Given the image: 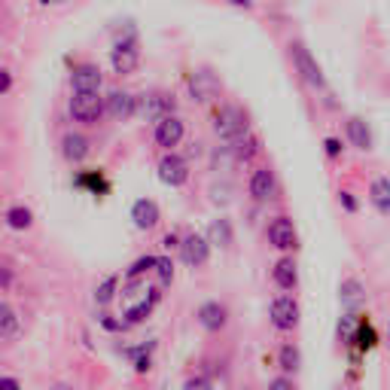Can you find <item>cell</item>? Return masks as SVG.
Instances as JSON below:
<instances>
[{"instance_id": "30", "label": "cell", "mask_w": 390, "mask_h": 390, "mask_svg": "<svg viewBox=\"0 0 390 390\" xmlns=\"http://www.w3.org/2000/svg\"><path fill=\"white\" fill-rule=\"evenodd\" d=\"M360 299H363V287H360V281L347 278V281L342 283V302H345V305H357Z\"/></svg>"}, {"instance_id": "1", "label": "cell", "mask_w": 390, "mask_h": 390, "mask_svg": "<svg viewBox=\"0 0 390 390\" xmlns=\"http://www.w3.org/2000/svg\"><path fill=\"white\" fill-rule=\"evenodd\" d=\"M67 110H70V119L80 122V125H98V122H101V116L107 113V110H104L101 91H74Z\"/></svg>"}, {"instance_id": "11", "label": "cell", "mask_w": 390, "mask_h": 390, "mask_svg": "<svg viewBox=\"0 0 390 390\" xmlns=\"http://www.w3.org/2000/svg\"><path fill=\"white\" fill-rule=\"evenodd\" d=\"M138 110L144 113L147 119L159 122L165 116H174V95H165V91H153V95H140L138 98Z\"/></svg>"}, {"instance_id": "20", "label": "cell", "mask_w": 390, "mask_h": 390, "mask_svg": "<svg viewBox=\"0 0 390 390\" xmlns=\"http://www.w3.org/2000/svg\"><path fill=\"white\" fill-rule=\"evenodd\" d=\"M347 140H351L357 150H363V153L372 150V131H369V125L363 122V119H357V116L347 119Z\"/></svg>"}, {"instance_id": "19", "label": "cell", "mask_w": 390, "mask_h": 390, "mask_svg": "<svg viewBox=\"0 0 390 390\" xmlns=\"http://www.w3.org/2000/svg\"><path fill=\"white\" fill-rule=\"evenodd\" d=\"M369 202L378 214L390 217V177H375L372 186H369Z\"/></svg>"}, {"instance_id": "42", "label": "cell", "mask_w": 390, "mask_h": 390, "mask_svg": "<svg viewBox=\"0 0 390 390\" xmlns=\"http://www.w3.org/2000/svg\"><path fill=\"white\" fill-rule=\"evenodd\" d=\"M52 390H74V387H70V384H55Z\"/></svg>"}, {"instance_id": "31", "label": "cell", "mask_w": 390, "mask_h": 390, "mask_svg": "<svg viewBox=\"0 0 390 390\" xmlns=\"http://www.w3.org/2000/svg\"><path fill=\"white\" fill-rule=\"evenodd\" d=\"M153 272L159 274L162 283H171V281H174V262L168 259V257H159V259H155V268H153Z\"/></svg>"}, {"instance_id": "15", "label": "cell", "mask_w": 390, "mask_h": 390, "mask_svg": "<svg viewBox=\"0 0 390 390\" xmlns=\"http://www.w3.org/2000/svg\"><path fill=\"white\" fill-rule=\"evenodd\" d=\"M70 86L74 91H101V70L98 65H76L74 74H70Z\"/></svg>"}, {"instance_id": "33", "label": "cell", "mask_w": 390, "mask_h": 390, "mask_svg": "<svg viewBox=\"0 0 390 390\" xmlns=\"http://www.w3.org/2000/svg\"><path fill=\"white\" fill-rule=\"evenodd\" d=\"M101 326H104L107 332H125V329H129V323H125V321H116L113 314H101Z\"/></svg>"}, {"instance_id": "17", "label": "cell", "mask_w": 390, "mask_h": 390, "mask_svg": "<svg viewBox=\"0 0 390 390\" xmlns=\"http://www.w3.org/2000/svg\"><path fill=\"white\" fill-rule=\"evenodd\" d=\"M91 153V144H89V138L86 134H76V131H70L61 138V155L70 162V165H80L83 159Z\"/></svg>"}, {"instance_id": "32", "label": "cell", "mask_w": 390, "mask_h": 390, "mask_svg": "<svg viewBox=\"0 0 390 390\" xmlns=\"http://www.w3.org/2000/svg\"><path fill=\"white\" fill-rule=\"evenodd\" d=\"M183 390H214V381H210L208 375H189V378L183 381Z\"/></svg>"}, {"instance_id": "3", "label": "cell", "mask_w": 390, "mask_h": 390, "mask_svg": "<svg viewBox=\"0 0 390 390\" xmlns=\"http://www.w3.org/2000/svg\"><path fill=\"white\" fill-rule=\"evenodd\" d=\"M290 58H293L296 74H299L311 89H326V76H323L321 65H317V58H314V55H311L302 43H293V46H290Z\"/></svg>"}, {"instance_id": "18", "label": "cell", "mask_w": 390, "mask_h": 390, "mask_svg": "<svg viewBox=\"0 0 390 390\" xmlns=\"http://www.w3.org/2000/svg\"><path fill=\"white\" fill-rule=\"evenodd\" d=\"M272 281H274V287L283 290V293L296 290V283H299V268H296V259H293V257H283V259L274 262Z\"/></svg>"}, {"instance_id": "7", "label": "cell", "mask_w": 390, "mask_h": 390, "mask_svg": "<svg viewBox=\"0 0 390 390\" xmlns=\"http://www.w3.org/2000/svg\"><path fill=\"white\" fill-rule=\"evenodd\" d=\"M183 138H186V125H183L180 116H165L155 122L153 140H155V147H162L165 153H174V147H180Z\"/></svg>"}, {"instance_id": "9", "label": "cell", "mask_w": 390, "mask_h": 390, "mask_svg": "<svg viewBox=\"0 0 390 390\" xmlns=\"http://www.w3.org/2000/svg\"><path fill=\"white\" fill-rule=\"evenodd\" d=\"M195 321L204 332H223L226 323H229V308L223 302L210 299V302H202L195 311Z\"/></svg>"}, {"instance_id": "14", "label": "cell", "mask_w": 390, "mask_h": 390, "mask_svg": "<svg viewBox=\"0 0 390 390\" xmlns=\"http://www.w3.org/2000/svg\"><path fill=\"white\" fill-rule=\"evenodd\" d=\"M131 219H134V226L138 229H155L159 226V219H162V210H159V204L153 202V198H138V202L131 204Z\"/></svg>"}, {"instance_id": "10", "label": "cell", "mask_w": 390, "mask_h": 390, "mask_svg": "<svg viewBox=\"0 0 390 390\" xmlns=\"http://www.w3.org/2000/svg\"><path fill=\"white\" fill-rule=\"evenodd\" d=\"M180 253L189 268H202V266H208V259H210V241L204 235H198V232H193V235L180 238Z\"/></svg>"}, {"instance_id": "6", "label": "cell", "mask_w": 390, "mask_h": 390, "mask_svg": "<svg viewBox=\"0 0 390 390\" xmlns=\"http://www.w3.org/2000/svg\"><path fill=\"white\" fill-rule=\"evenodd\" d=\"M268 244L281 253H293L299 247V232H296L293 219L290 217H274L268 223Z\"/></svg>"}, {"instance_id": "23", "label": "cell", "mask_w": 390, "mask_h": 390, "mask_svg": "<svg viewBox=\"0 0 390 390\" xmlns=\"http://www.w3.org/2000/svg\"><path fill=\"white\" fill-rule=\"evenodd\" d=\"M6 226L10 229H16V232H28L34 226V214H31V208H25V204H12V208H6Z\"/></svg>"}, {"instance_id": "27", "label": "cell", "mask_w": 390, "mask_h": 390, "mask_svg": "<svg viewBox=\"0 0 390 390\" xmlns=\"http://www.w3.org/2000/svg\"><path fill=\"white\" fill-rule=\"evenodd\" d=\"M155 259H159V257H140V259H134L131 266H129V272H125V283H134L138 278H144L147 272H153Z\"/></svg>"}, {"instance_id": "39", "label": "cell", "mask_w": 390, "mask_h": 390, "mask_svg": "<svg viewBox=\"0 0 390 390\" xmlns=\"http://www.w3.org/2000/svg\"><path fill=\"white\" fill-rule=\"evenodd\" d=\"M10 89H12V74L6 67H0V95H6Z\"/></svg>"}, {"instance_id": "28", "label": "cell", "mask_w": 390, "mask_h": 390, "mask_svg": "<svg viewBox=\"0 0 390 390\" xmlns=\"http://www.w3.org/2000/svg\"><path fill=\"white\" fill-rule=\"evenodd\" d=\"M210 244H219V247H229L232 244L229 219H217V223L210 226Z\"/></svg>"}, {"instance_id": "16", "label": "cell", "mask_w": 390, "mask_h": 390, "mask_svg": "<svg viewBox=\"0 0 390 390\" xmlns=\"http://www.w3.org/2000/svg\"><path fill=\"white\" fill-rule=\"evenodd\" d=\"M274 193H278L274 171L272 168H257L250 177V195L257 198V202H268V198H274Z\"/></svg>"}, {"instance_id": "2", "label": "cell", "mask_w": 390, "mask_h": 390, "mask_svg": "<svg viewBox=\"0 0 390 390\" xmlns=\"http://www.w3.org/2000/svg\"><path fill=\"white\" fill-rule=\"evenodd\" d=\"M214 131L226 144H235L244 134H250V125H247V113L241 107H223L214 116Z\"/></svg>"}, {"instance_id": "41", "label": "cell", "mask_w": 390, "mask_h": 390, "mask_svg": "<svg viewBox=\"0 0 390 390\" xmlns=\"http://www.w3.org/2000/svg\"><path fill=\"white\" fill-rule=\"evenodd\" d=\"M232 3H235V6H244V10H250V6H253L250 0H232Z\"/></svg>"}, {"instance_id": "22", "label": "cell", "mask_w": 390, "mask_h": 390, "mask_svg": "<svg viewBox=\"0 0 390 390\" xmlns=\"http://www.w3.org/2000/svg\"><path fill=\"white\" fill-rule=\"evenodd\" d=\"M19 329H22V321H19L16 308L6 305V302H0V338L12 342V338L19 336Z\"/></svg>"}, {"instance_id": "38", "label": "cell", "mask_w": 390, "mask_h": 390, "mask_svg": "<svg viewBox=\"0 0 390 390\" xmlns=\"http://www.w3.org/2000/svg\"><path fill=\"white\" fill-rule=\"evenodd\" d=\"M0 390H22V381L16 375H0Z\"/></svg>"}, {"instance_id": "8", "label": "cell", "mask_w": 390, "mask_h": 390, "mask_svg": "<svg viewBox=\"0 0 390 390\" xmlns=\"http://www.w3.org/2000/svg\"><path fill=\"white\" fill-rule=\"evenodd\" d=\"M159 180L171 189H180L189 180V162L177 153H165L159 159Z\"/></svg>"}, {"instance_id": "24", "label": "cell", "mask_w": 390, "mask_h": 390, "mask_svg": "<svg viewBox=\"0 0 390 390\" xmlns=\"http://www.w3.org/2000/svg\"><path fill=\"white\" fill-rule=\"evenodd\" d=\"M153 347H155V342H147V345H138V347H129V357H131V366H134V372L138 375H147L153 369Z\"/></svg>"}, {"instance_id": "37", "label": "cell", "mask_w": 390, "mask_h": 390, "mask_svg": "<svg viewBox=\"0 0 390 390\" xmlns=\"http://www.w3.org/2000/svg\"><path fill=\"white\" fill-rule=\"evenodd\" d=\"M338 202H342V208L347 210V214H357V198H354V193H338Z\"/></svg>"}, {"instance_id": "25", "label": "cell", "mask_w": 390, "mask_h": 390, "mask_svg": "<svg viewBox=\"0 0 390 390\" xmlns=\"http://www.w3.org/2000/svg\"><path fill=\"white\" fill-rule=\"evenodd\" d=\"M116 290H119V274H107V278L98 283V290H95V302L101 305V308H107V305L116 299Z\"/></svg>"}, {"instance_id": "4", "label": "cell", "mask_w": 390, "mask_h": 390, "mask_svg": "<svg viewBox=\"0 0 390 390\" xmlns=\"http://www.w3.org/2000/svg\"><path fill=\"white\" fill-rule=\"evenodd\" d=\"M299 302L293 299V296H274L272 299V308H268V317H272V326L281 332H293L296 326H299Z\"/></svg>"}, {"instance_id": "36", "label": "cell", "mask_w": 390, "mask_h": 390, "mask_svg": "<svg viewBox=\"0 0 390 390\" xmlns=\"http://www.w3.org/2000/svg\"><path fill=\"white\" fill-rule=\"evenodd\" d=\"M12 281H16V274H12L10 266H0V293H10Z\"/></svg>"}, {"instance_id": "35", "label": "cell", "mask_w": 390, "mask_h": 390, "mask_svg": "<svg viewBox=\"0 0 390 390\" xmlns=\"http://www.w3.org/2000/svg\"><path fill=\"white\" fill-rule=\"evenodd\" d=\"M342 150H345V147H342V140H338V138H326V140H323V153L329 155V159H338V155H342Z\"/></svg>"}, {"instance_id": "12", "label": "cell", "mask_w": 390, "mask_h": 390, "mask_svg": "<svg viewBox=\"0 0 390 390\" xmlns=\"http://www.w3.org/2000/svg\"><path fill=\"white\" fill-rule=\"evenodd\" d=\"M104 110L110 113L113 119H119V122H125V119H131L134 113H138V98L129 95V91H110L107 98H104Z\"/></svg>"}, {"instance_id": "26", "label": "cell", "mask_w": 390, "mask_h": 390, "mask_svg": "<svg viewBox=\"0 0 390 390\" xmlns=\"http://www.w3.org/2000/svg\"><path fill=\"white\" fill-rule=\"evenodd\" d=\"M76 186H86V189H91V195H98V193H107L110 183L104 180L101 171H83L76 177Z\"/></svg>"}, {"instance_id": "29", "label": "cell", "mask_w": 390, "mask_h": 390, "mask_svg": "<svg viewBox=\"0 0 390 390\" xmlns=\"http://www.w3.org/2000/svg\"><path fill=\"white\" fill-rule=\"evenodd\" d=\"M354 342H357L360 351H369V347L375 345V332H372V323L369 321H360L357 323V336H354Z\"/></svg>"}, {"instance_id": "13", "label": "cell", "mask_w": 390, "mask_h": 390, "mask_svg": "<svg viewBox=\"0 0 390 390\" xmlns=\"http://www.w3.org/2000/svg\"><path fill=\"white\" fill-rule=\"evenodd\" d=\"M159 299H162L159 287H150V290H147V296H144V299H138L134 305H129V308H125V323H129V326L144 323L147 317L153 314V308H155V305H159Z\"/></svg>"}, {"instance_id": "34", "label": "cell", "mask_w": 390, "mask_h": 390, "mask_svg": "<svg viewBox=\"0 0 390 390\" xmlns=\"http://www.w3.org/2000/svg\"><path fill=\"white\" fill-rule=\"evenodd\" d=\"M266 390H296V381L290 378V375H278V378L268 381Z\"/></svg>"}, {"instance_id": "21", "label": "cell", "mask_w": 390, "mask_h": 390, "mask_svg": "<svg viewBox=\"0 0 390 390\" xmlns=\"http://www.w3.org/2000/svg\"><path fill=\"white\" fill-rule=\"evenodd\" d=\"M278 369H281L283 375H296L302 369V351L293 342L281 345V351H278Z\"/></svg>"}, {"instance_id": "43", "label": "cell", "mask_w": 390, "mask_h": 390, "mask_svg": "<svg viewBox=\"0 0 390 390\" xmlns=\"http://www.w3.org/2000/svg\"><path fill=\"white\" fill-rule=\"evenodd\" d=\"M40 3H61V0H40Z\"/></svg>"}, {"instance_id": "5", "label": "cell", "mask_w": 390, "mask_h": 390, "mask_svg": "<svg viewBox=\"0 0 390 390\" xmlns=\"http://www.w3.org/2000/svg\"><path fill=\"white\" fill-rule=\"evenodd\" d=\"M110 65H113V70H116L119 76L134 74V70H138L140 49H138V37H134V34H129V37L119 40V43L110 49Z\"/></svg>"}, {"instance_id": "40", "label": "cell", "mask_w": 390, "mask_h": 390, "mask_svg": "<svg viewBox=\"0 0 390 390\" xmlns=\"http://www.w3.org/2000/svg\"><path fill=\"white\" fill-rule=\"evenodd\" d=\"M162 247H165V250H174V247H180V235H177V232H168L165 241H162Z\"/></svg>"}]
</instances>
